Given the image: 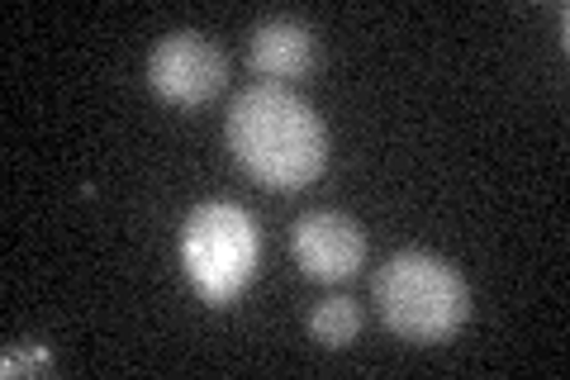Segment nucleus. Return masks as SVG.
<instances>
[{
  "label": "nucleus",
  "mask_w": 570,
  "mask_h": 380,
  "mask_svg": "<svg viewBox=\"0 0 570 380\" xmlns=\"http://www.w3.org/2000/svg\"><path fill=\"white\" fill-rule=\"evenodd\" d=\"M291 257L309 281H347L366 262V233L343 210H309L291 224Z\"/></svg>",
  "instance_id": "5"
},
{
  "label": "nucleus",
  "mask_w": 570,
  "mask_h": 380,
  "mask_svg": "<svg viewBox=\"0 0 570 380\" xmlns=\"http://www.w3.org/2000/svg\"><path fill=\"white\" fill-rule=\"evenodd\" d=\"M228 153L266 191H305L328 167V129L281 81L247 86L228 105Z\"/></svg>",
  "instance_id": "1"
},
{
  "label": "nucleus",
  "mask_w": 570,
  "mask_h": 380,
  "mask_svg": "<svg viewBox=\"0 0 570 380\" xmlns=\"http://www.w3.org/2000/svg\"><path fill=\"white\" fill-rule=\"evenodd\" d=\"M43 367H52V352L43 348V342H10L6 357H0V376H6V380L43 371Z\"/></svg>",
  "instance_id": "8"
},
{
  "label": "nucleus",
  "mask_w": 570,
  "mask_h": 380,
  "mask_svg": "<svg viewBox=\"0 0 570 380\" xmlns=\"http://www.w3.org/2000/svg\"><path fill=\"white\" fill-rule=\"evenodd\" d=\"M247 52H253V67L262 77H276V81L305 77L318 58L309 25L291 20V14H266V20L247 33Z\"/></svg>",
  "instance_id": "6"
},
{
  "label": "nucleus",
  "mask_w": 570,
  "mask_h": 380,
  "mask_svg": "<svg viewBox=\"0 0 570 380\" xmlns=\"http://www.w3.org/2000/svg\"><path fill=\"white\" fill-rule=\"evenodd\" d=\"M376 310L404 342H448L471 319V285L438 252L409 247L376 271Z\"/></svg>",
  "instance_id": "2"
},
{
  "label": "nucleus",
  "mask_w": 570,
  "mask_h": 380,
  "mask_svg": "<svg viewBox=\"0 0 570 380\" xmlns=\"http://www.w3.org/2000/svg\"><path fill=\"white\" fill-rule=\"evenodd\" d=\"M148 81L163 100L195 110V105L214 100L228 81V62L219 43H209L205 33L195 29H176L167 39H157V48L148 52Z\"/></svg>",
  "instance_id": "4"
},
{
  "label": "nucleus",
  "mask_w": 570,
  "mask_h": 380,
  "mask_svg": "<svg viewBox=\"0 0 570 380\" xmlns=\"http://www.w3.org/2000/svg\"><path fill=\"white\" fill-rule=\"evenodd\" d=\"M181 271L205 304H234L257 276L262 262V228L234 201H205L181 224Z\"/></svg>",
  "instance_id": "3"
},
{
  "label": "nucleus",
  "mask_w": 570,
  "mask_h": 380,
  "mask_svg": "<svg viewBox=\"0 0 570 380\" xmlns=\"http://www.w3.org/2000/svg\"><path fill=\"white\" fill-rule=\"evenodd\" d=\"M309 333L314 342H324V348H347V342L362 333V310L347 300V295H333V300H318L309 310Z\"/></svg>",
  "instance_id": "7"
}]
</instances>
